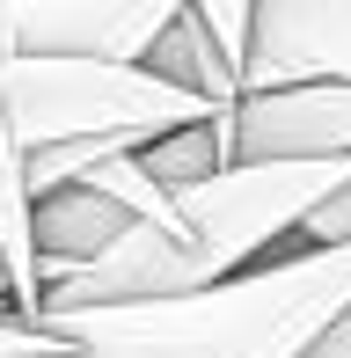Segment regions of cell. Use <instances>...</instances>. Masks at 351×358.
I'll return each instance as SVG.
<instances>
[{
  "mask_svg": "<svg viewBox=\"0 0 351 358\" xmlns=\"http://www.w3.org/2000/svg\"><path fill=\"white\" fill-rule=\"evenodd\" d=\"M337 322H351V241L285 249L242 278L176 300L44 315L37 329H59L73 358H300Z\"/></svg>",
  "mask_w": 351,
  "mask_h": 358,
  "instance_id": "cell-1",
  "label": "cell"
},
{
  "mask_svg": "<svg viewBox=\"0 0 351 358\" xmlns=\"http://www.w3.org/2000/svg\"><path fill=\"white\" fill-rule=\"evenodd\" d=\"M0 95H8V124L22 154H52V146L139 154L183 124L227 117L154 80L147 66H95V59H0Z\"/></svg>",
  "mask_w": 351,
  "mask_h": 358,
  "instance_id": "cell-2",
  "label": "cell"
},
{
  "mask_svg": "<svg viewBox=\"0 0 351 358\" xmlns=\"http://www.w3.org/2000/svg\"><path fill=\"white\" fill-rule=\"evenodd\" d=\"M351 183V161H234L205 183L169 198V249L183 264V285L205 292L220 278L271 264L308 227L315 205H329Z\"/></svg>",
  "mask_w": 351,
  "mask_h": 358,
  "instance_id": "cell-3",
  "label": "cell"
},
{
  "mask_svg": "<svg viewBox=\"0 0 351 358\" xmlns=\"http://www.w3.org/2000/svg\"><path fill=\"white\" fill-rule=\"evenodd\" d=\"M176 0H8L0 8V59H95L139 66L169 29Z\"/></svg>",
  "mask_w": 351,
  "mask_h": 358,
  "instance_id": "cell-4",
  "label": "cell"
},
{
  "mask_svg": "<svg viewBox=\"0 0 351 358\" xmlns=\"http://www.w3.org/2000/svg\"><path fill=\"white\" fill-rule=\"evenodd\" d=\"M351 88V0H257L242 95Z\"/></svg>",
  "mask_w": 351,
  "mask_h": 358,
  "instance_id": "cell-5",
  "label": "cell"
},
{
  "mask_svg": "<svg viewBox=\"0 0 351 358\" xmlns=\"http://www.w3.org/2000/svg\"><path fill=\"white\" fill-rule=\"evenodd\" d=\"M220 154L234 161H351V88L242 95L220 117Z\"/></svg>",
  "mask_w": 351,
  "mask_h": 358,
  "instance_id": "cell-6",
  "label": "cell"
},
{
  "mask_svg": "<svg viewBox=\"0 0 351 358\" xmlns=\"http://www.w3.org/2000/svg\"><path fill=\"white\" fill-rule=\"evenodd\" d=\"M124 227H132V213H124V205H110L103 190H88V183L44 190V198L29 205L37 278L52 285V278H66V271H88V264H103V256L124 241Z\"/></svg>",
  "mask_w": 351,
  "mask_h": 358,
  "instance_id": "cell-7",
  "label": "cell"
},
{
  "mask_svg": "<svg viewBox=\"0 0 351 358\" xmlns=\"http://www.w3.org/2000/svg\"><path fill=\"white\" fill-rule=\"evenodd\" d=\"M0 278H8V315L37 329L44 278H37V241H29V176L8 124V95H0Z\"/></svg>",
  "mask_w": 351,
  "mask_h": 358,
  "instance_id": "cell-8",
  "label": "cell"
},
{
  "mask_svg": "<svg viewBox=\"0 0 351 358\" xmlns=\"http://www.w3.org/2000/svg\"><path fill=\"white\" fill-rule=\"evenodd\" d=\"M132 161H139V176H147L162 198H176V190H190V183H205V176H220V169H227V154H220V117L183 124V132H169V139L139 146Z\"/></svg>",
  "mask_w": 351,
  "mask_h": 358,
  "instance_id": "cell-9",
  "label": "cell"
},
{
  "mask_svg": "<svg viewBox=\"0 0 351 358\" xmlns=\"http://www.w3.org/2000/svg\"><path fill=\"white\" fill-rule=\"evenodd\" d=\"M249 22H257V0H198V29L213 44V59L227 66L234 95H242V66H249Z\"/></svg>",
  "mask_w": 351,
  "mask_h": 358,
  "instance_id": "cell-10",
  "label": "cell"
},
{
  "mask_svg": "<svg viewBox=\"0 0 351 358\" xmlns=\"http://www.w3.org/2000/svg\"><path fill=\"white\" fill-rule=\"evenodd\" d=\"M73 344L59 329H29V322H15V315H0V358H66Z\"/></svg>",
  "mask_w": 351,
  "mask_h": 358,
  "instance_id": "cell-11",
  "label": "cell"
},
{
  "mask_svg": "<svg viewBox=\"0 0 351 358\" xmlns=\"http://www.w3.org/2000/svg\"><path fill=\"white\" fill-rule=\"evenodd\" d=\"M300 358H351V322H337L322 344H315V351H300Z\"/></svg>",
  "mask_w": 351,
  "mask_h": 358,
  "instance_id": "cell-12",
  "label": "cell"
},
{
  "mask_svg": "<svg viewBox=\"0 0 351 358\" xmlns=\"http://www.w3.org/2000/svg\"><path fill=\"white\" fill-rule=\"evenodd\" d=\"M0 315H8V307H0Z\"/></svg>",
  "mask_w": 351,
  "mask_h": 358,
  "instance_id": "cell-13",
  "label": "cell"
}]
</instances>
